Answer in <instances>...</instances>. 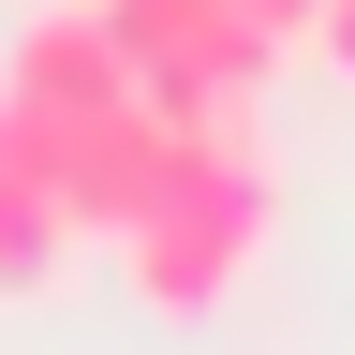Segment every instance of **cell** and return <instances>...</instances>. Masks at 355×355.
<instances>
[{
  "instance_id": "cell-1",
  "label": "cell",
  "mask_w": 355,
  "mask_h": 355,
  "mask_svg": "<svg viewBox=\"0 0 355 355\" xmlns=\"http://www.w3.org/2000/svg\"><path fill=\"white\" fill-rule=\"evenodd\" d=\"M266 222H282V178H266V133L237 119V104H207L193 133H178V178L148 207L119 222V282L163 311V326H193V311H222L252 282V252H266Z\"/></svg>"
},
{
  "instance_id": "cell-2",
  "label": "cell",
  "mask_w": 355,
  "mask_h": 355,
  "mask_svg": "<svg viewBox=\"0 0 355 355\" xmlns=\"http://www.w3.org/2000/svg\"><path fill=\"white\" fill-rule=\"evenodd\" d=\"M104 30H119V60H133V89H148L163 119H193V104H252L266 60H282L237 0H104Z\"/></svg>"
},
{
  "instance_id": "cell-3",
  "label": "cell",
  "mask_w": 355,
  "mask_h": 355,
  "mask_svg": "<svg viewBox=\"0 0 355 355\" xmlns=\"http://www.w3.org/2000/svg\"><path fill=\"white\" fill-rule=\"evenodd\" d=\"M0 89H30V104H60V119L133 104V60H119L104 0H30V30H15V60H0Z\"/></svg>"
},
{
  "instance_id": "cell-4",
  "label": "cell",
  "mask_w": 355,
  "mask_h": 355,
  "mask_svg": "<svg viewBox=\"0 0 355 355\" xmlns=\"http://www.w3.org/2000/svg\"><path fill=\"white\" fill-rule=\"evenodd\" d=\"M60 266H74V207L30 193V178H0V296H44Z\"/></svg>"
},
{
  "instance_id": "cell-5",
  "label": "cell",
  "mask_w": 355,
  "mask_h": 355,
  "mask_svg": "<svg viewBox=\"0 0 355 355\" xmlns=\"http://www.w3.org/2000/svg\"><path fill=\"white\" fill-rule=\"evenodd\" d=\"M237 15H252L266 44H311V30H326V0H237Z\"/></svg>"
},
{
  "instance_id": "cell-6",
  "label": "cell",
  "mask_w": 355,
  "mask_h": 355,
  "mask_svg": "<svg viewBox=\"0 0 355 355\" xmlns=\"http://www.w3.org/2000/svg\"><path fill=\"white\" fill-rule=\"evenodd\" d=\"M311 44H326V60L355 74V0H326V30H311Z\"/></svg>"
}]
</instances>
